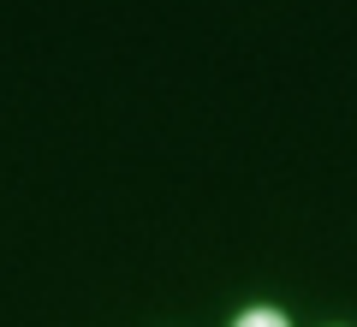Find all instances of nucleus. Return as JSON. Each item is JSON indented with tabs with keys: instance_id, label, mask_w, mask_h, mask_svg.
Segmentation results:
<instances>
[{
	"instance_id": "nucleus-1",
	"label": "nucleus",
	"mask_w": 357,
	"mask_h": 327,
	"mask_svg": "<svg viewBox=\"0 0 357 327\" xmlns=\"http://www.w3.org/2000/svg\"><path fill=\"white\" fill-rule=\"evenodd\" d=\"M232 327H292V321H286L280 310H244V315H238Z\"/></svg>"
}]
</instances>
